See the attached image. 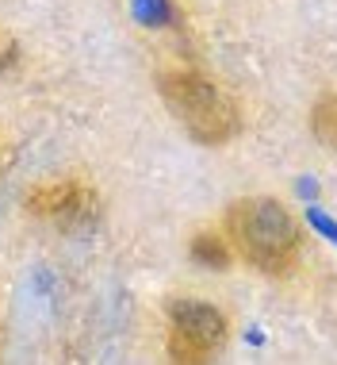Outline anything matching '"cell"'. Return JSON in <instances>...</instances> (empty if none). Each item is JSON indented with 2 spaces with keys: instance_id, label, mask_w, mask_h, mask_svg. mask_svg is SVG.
I'll list each match as a JSON object with an SVG mask.
<instances>
[{
  "instance_id": "obj_3",
  "label": "cell",
  "mask_w": 337,
  "mask_h": 365,
  "mask_svg": "<svg viewBox=\"0 0 337 365\" xmlns=\"http://www.w3.org/2000/svg\"><path fill=\"white\" fill-rule=\"evenodd\" d=\"M168 323H173V334H168V354L176 361H200L211 350L223 346L226 339V315L215 308V304L203 300H173L168 304Z\"/></svg>"
},
{
  "instance_id": "obj_5",
  "label": "cell",
  "mask_w": 337,
  "mask_h": 365,
  "mask_svg": "<svg viewBox=\"0 0 337 365\" xmlns=\"http://www.w3.org/2000/svg\"><path fill=\"white\" fill-rule=\"evenodd\" d=\"M311 127H314V139H319L322 146H330V150L337 154V93L322 96V101L314 104Z\"/></svg>"
},
{
  "instance_id": "obj_6",
  "label": "cell",
  "mask_w": 337,
  "mask_h": 365,
  "mask_svg": "<svg viewBox=\"0 0 337 365\" xmlns=\"http://www.w3.org/2000/svg\"><path fill=\"white\" fill-rule=\"evenodd\" d=\"M192 258L207 265V269H226L234 258V250H230V242H223L219 235H196L192 239Z\"/></svg>"
},
{
  "instance_id": "obj_1",
  "label": "cell",
  "mask_w": 337,
  "mask_h": 365,
  "mask_svg": "<svg viewBox=\"0 0 337 365\" xmlns=\"http://www.w3.org/2000/svg\"><path fill=\"white\" fill-rule=\"evenodd\" d=\"M230 242L261 273H287L299 258V223L272 196H245L226 212Z\"/></svg>"
},
{
  "instance_id": "obj_7",
  "label": "cell",
  "mask_w": 337,
  "mask_h": 365,
  "mask_svg": "<svg viewBox=\"0 0 337 365\" xmlns=\"http://www.w3.org/2000/svg\"><path fill=\"white\" fill-rule=\"evenodd\" d=\"M16 43H12V38H4V35H0V70H8V66H12L16 62Z\"/></svg>"
},
{
  "instance_id": "obj_4",
  "label": "cell",
  "mask_w": 337,
  "mask_h": 365,
  "mask_svg": "<svg viewBox=\"0 0 337 365\" xmlns=\"http://www.w3.org/2000/svg\"><path fill=\"white\" fill-rule=\"evenodd\" d=\"M23 208L38 220H54L58 227L73 231L77 223L96 220V196L81 181H50V185H35L27 192Z\"/></svg>"
},
{
  "instance_id": "obj_2",
  "label": "cell",
  "mask_w": 337,
  "mask_h": 365,
  "mask_svg": "<svg viewBox=\"0 0 337 365\" xmlns=\"http://www.w3.org/2000/svg\"><path fill=\"white\" fill-rule=\"evenodd\" d=\"M157 93H161L165 108L173 112V120L203 146L230 143L237 135V127H242L237 104L215 81H207L200 73L168 70L157 77Z\"/></svg>"
}]
</instances>
